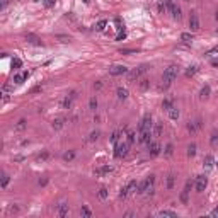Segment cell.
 <instances>
[{
	"mask_svg": "<svg viewBox=\"0 0 218 218\" xmlns=\"http://www.w3.org/2000/svg\"><path fill=\"white\" fill-rule=\"evenodd\" d=\"M135 140H136V133L135 131H126V141H128L129 145L135 143Z\"/></svg>",
	"mask_w": 218,
	"mask_h": 218,
	"instance_id": "26",
	"label": "cell"
},
{
	"mask_svg": "<svg viewBox=\"0 0 218 218\" xmlns=\"http://www.w3.org/2000/svg\"><path fill=\"white\" fill-rule=\"evenodd\" d=\"M101 87H102V82H97V84H94V89H97V90H99Z\"/></svg>",
	"mask_w": 218,
	"mask_h": 218,
	"instance_id": "54",
	"label": "cell"
},
{
	"mask_svg": "<svg viewBox=\"0 0 218 218\" xmlns=\"http://www.w3.org/2000/svg\"><path fill=\"white\" fill-rule=\"evenodd\" d=\"M124 38H126V32H124V31L121 29V32H119L118 36H116V41H123Z\"/></svg>",
	"mask_w": 218,
	"mask_h": 218,
	"instance_id": "48",
	"label": "cell"
},
{
	"mask_svg": "<svg viewBox=\"0 0 218 218\" xmlns=\"http://www.w3.org/2000/svg\"><path fill=\"white\" fill-rule=\"evenodd\" d=\"M208 186V177L206 176H198L196 177V191L198 193H203Z\"/></svg>",
	"mask_w": 218,
	"mask_h": 218,
	"instance_id": "8",
	"label": "cell"
},
{
	"mask_svg": "<svg viewBox=\"0 0 218 218\" xmlns=\"http://www.w3.org/2000/svg\"><path fill=\"white\" fill-rule=\"evenodd\" d=\"M159 12H162V14L167 12V5H165V2H160V4H159Z\"/></svg>",
	"mask_w": 218,
	"mask_h": 218,
	"instance_id": "47",
	"label": "cell"
},
{
	"mask_svg": "<svg viewBox=\"0 0 218 218\" xmlns=\"http://www.w3.org/2000/svg\"><path fill=\"white\" fill-rule=\"evenodd\" d=\"M36 2H38V0H36Z\"/></svg>",
	"mask_w": 218,
	"mask_h": 218,
	"instance_id": "59",
	"label": "cell"
},
{
	"mask_svg": "<svg viewBox=\"0 0 218 218\" xmlns=\"http://www.w3.org/2000/svg\"><path fill=\"white\" fill-rule=\"evenodd\" d=\"M213 162H215V160H213V157H211V155H206V157H205V160H203V165H205V167H211V165H213Z\"/></svg>",
	"mask_w": 218,
	"mask_h": 218,
	"instance_id": "35",
	"label": "cell"
},
{
	"mask_svg": "<svg viewBox=\"0 0 218 218\" xmlns=\"http://www.w3.org/2000/svg\"><path fill=\"white\" fill-rule=\"evenodd\" d=\"M210 94H211V89H210V85H205L203 89H201V92H199V96H201V99H208Z\"/></svg>",
	"mask_w": 218,
	"mask_h": 218,
	"instance_id": "23",
	"label": "cell"
},
{
	"mask_svg": "<svg viewBox=\"0 0 218 218\" xmlns=\"http://www.w3.org/2000/svg\"><path fill=\"white\" fill-rule=\"evenodd\" d=\"M182 2H189V0H182Z\"/></svg>",
	"mask_w": 218,
	"mask_h": 218,
	"instance_id": "58",
	"label": "cell"
},
{
	"mask_svg": "<svg viewBox=\"0 0 218 218\" xmlns=\"http://www.w3.org/2000/svg\"><path fill=\"white\" fill-rule=\"evenodd\" d=\"M167 113H169V118H170V119H174V121H176V119H179V109L176 108V106H172Z\"/></svg>",
	"mask_w": 218,
	"mask_h": 218,
	"instance_id": "19",
	"label": "cell"
},
{
	"mask_svg": "<svg viewBox=\"0 0 218 218\" xmlns=\"http://www.w3.org/2000/svg\"><path fill=\"white\" fill-rule=\"evenodd\" d=\"M160 153H162V147H160V143H157V141L148 143V155H150V157H157V155H160Z\"/></svg>",
	"mask_w": 218,
	"mask_h": 218,
	"instance_id": "7",
	"label": "cell"
},
{
	"mask_svg": "<svg viewBox=\"0 0 218 218\" xmlns=\"http://www.w3.org/2000/svg\"><path fill=\"white\" fill-rule=\"evenodd\" d=\"M75 97H77V92H75V90H73V92H70L68 96H67V97L63 99V102H61L63 109H70V108H72V104H73Z\"/></svg>",
	"mask_w": 218,
	"mask_h": 218,
	"instance_id": "9",
	"label": "cell"
},
{
	"mask_svg": "<svg viewBox=\"0 0 218 218\" xmlns=\"http://www.w3.org/2000/svg\"><path fill=\"white\" fill-rule=\"evenodd\" d=\"M196 72H198V67H194V65H193V67H189V68L186 70V77H193Z\"/></svg>",
	"mask_w": 218,
	"mask_h": 218,
	"instance_id": "38",
	"label": "cell"
},
{
	"mask_svg": "<svg viewBox=\"0 0 218 218\" xmlns=\"http://www.w3.org/2000/svg\"><path fill=\"white\" fill-rule=\"evenodd\" d=\"M12 67H14V68H20V67H22V61H20L19 58H14L12 60Z\"/></svg>",
	"mask_w": 218,
	"mask_h": 218,
	"instance_id": "45",
	"label": "cell"
},
{
	"mask_svg": "<svg viewBox=\"0 0 218 218\" xmlns=\"http://www.w3.org/2000/svg\"><path fill=\"white\" fill-rule=\"evenodd\" d=\"M165 5H167V12L172 14L174 19H181V15H182V14H181V9H179L172 0H165Z\"/></svg>",
	"mask_w": 218,
	"mask_h": 218,
	"instance_id": "4",
	"label": "cell"
},
{
	"mask_svg": "<svg viewBox=\"0 0 218 218\" xmlns=\"http://www.w3.org/2000/svg\"><path fill=\"white\" fill-rule=\"evenodd\" d=\"M116 94H118V99L121 101H124V99H128V89L126 87H118V90H116Z\"/></svg>",
	"mask_w": 218,
	"mask_h": 218,
	"instance_id": "16",
	"label": "cell"
},
{
	"mask_svg": "<svg viewBox=\"0 0 218 218\" xmlns=\"http://www.w3.org/2000/svg\"><path fill=\"white\" fill-rule=\"evenodd\" d=\"M140 87H141L143 90H147L150 87V80L148 79H141V80H140Z\"/></svg>",
	"mask_w": 218,
	"mask_h": 218,
	"instance_id": "37",
	"label": "cell"
},
{
	"mask_svg": "<svg viewBox=\"0 0 218 218\" xmlns=\"http://www.w3.org/2000/svg\"><path fill=\"white\" fill-rule=\"evenodd\" d=\"M211 65H213V67H218V60H213V61H211Z\"/></svg>",
	"mask_w": 218,
	"mask_h": 218,
	"instance_id": "56",
	"label": "cell"
},
{
	"mask_svg": "<svg viewBox=\"0 0 218 218\" xmlns=\"http://www.w3.org/2000/svg\"><path fill=\"white\" fill-rule=\"evenodd\" d=\"M181 39L184 41V43H191V41H193V34H191V32H182V34H181Z\"/></svg>",
	"mask_w": 218,
	"mask_h": 218,
	"instance_id": "34",
	"label": "cell"
},
{
	"mask_svg": "<svg viewBox=\"0 0 218 218\" xmlns=\"http://www.w3.org/2000/svg\"><path fill=\"white\" fill-rule=\"evenodd\" d=\"M174 184H176V176H174V174H169L167 181H165V188H167L169 191H172V189H174Z\"/></svg>",
	"mask_w": 218,
	"mask_h": 218,
	"instance_id": "17",
	"label": "cell"
},
{
	"mask_svg": "<svg viewBox=\"0 0 218 218\" xmlns=\"http://www.w3.org/2000/svg\"><path fill=\"white\" fill-rule=\"evenodd\" d=\"M189 27H191V31H193V32L199 29V19H198V15H196L194 12H193V14H191V17H189Z\"/></svg>",
	"mask_w": 218,
	"mask_h": 218,
	"instance_id": "12",
	"label": "cell"
},
{
	"mask_svg": "<svg viewBox=\"0 0 218 218\" xmlns=\"http://www.w3.org/2000/svg\"><path fill=\"white\" fill-rule=\"evenodd\" d=\"M210 143H211V147H217V145H218V131H213V133H211Z\"/></svg>",
	"mask_w": 218,
	"mask_h": 218,
	"instance_id": "31",
	"label": "cell"
},
{
	"mask_svg": "<svg viewBox=\"0 0 218 218\" xmlns=\"http://www.w3.org/2000/svg\"><path fill=\"white\" fill-rule=\"evenodd\" d=\"M48 157H50V153H48V152H43L39 157H38V160H39V162H44V160H48Z\"/></svg>",
	"mask_w": 218,
	"mask_h": 218,
	"instance_id": "46",
	"label": "cell"
},
{
	"mask_svg": "<svg viewBox=\"0 0 218 218\" xmlns=\"http://www.w3.org/2000/svg\"><path fill=\"white\" fill-rule=\"evenodd\" d=\"M199 128H201V119H196V121H188V131L191 133V135H194Z\"/></svg>",
	"mask_w": 218,
	"mask_h": 218,
	"instance_id": "10",
	"label": "cell"
},
{
	"mask_svg": "<svg viewBox=\"0 0 218 218\" xmlns=\"http://www.w3.org/2000/svg\"><path fill=\"white\" fill-rule=\"evenodd\" d=\"M108 172H113V167H111V165H104V167L96 169V170H94L96 176H104V174H108Z\"/></svg>",
	"mask_w": 218,
	"mask_h": 218,
	"instance_id": "18",
	"label": "cell"
},
{
	"mask_svg": "<svg viewBox=\"0 0 218 218\" xmlns=\"http://www.w3.org/2000/svg\"><path fill=\"white\" fill-rule=\"evenodd\" d=\"M80 215L85 217V218H90V217H92V211H90L87 206H82V208H80Z\"/></svg>",
	"mask_w": 218,
	"mask_h": 218,
	"instance_id": "30",
	"label": "cell"
},
{
	"mask_svg": "<svg viewBox=\"0 0 218 218\" xmlns=\"http://www.w3.org/2000/svg\"><path fill=\"white\" fill-rule=\"evenodd\" d=\"M198 152V145L196 143H189L188 145V157H194Z\"/></svg>",
	"mask_w": 218,
	"mask_h": 218,
	"instance_id": "20",
	"label": "cell"
},
{
	"mask_svg": "<svg viewBox=\"0 0 218 218\" xmlns=\"http://www.w3.org/2000/svg\"><path fill=\"white\" fill-rule=\"evenodd\" d=\"M191 188H193V182H191V181H188V182H186V186H184V191L181 193V201H182V203H188V196H189V191H191Z\"/></svg>",
	"mask_w": 218,
	"mask_h": 218,
	"instance_id": "13",
	"label": "cell"
},
{
	"mask_svg": "<svg viewBox=\"0 0 218 218\" xmlns=\"http://www.w3.org/2000/svg\"><path fill=\"white\" fill-rule=\"evenodd\" d=\"M97 106H99V104H97V99H96V97H90V101H89V108L92 109V111H96V109H97Z\"/></svg>",
	"mask_w": 218,
	"mask_h": 218,
	"instance_id": "39",
	"label": "cell"
},
{
	"mask_svg": "<svg viewBox=\"0 0 218 218\" xmlns=\"http://www.w3.org/2000/svg\"><path fill=\"white\" fill-rule=\"evenodd\" d=\"M56 38H58L61 43H70V36H61V34H60V36H56Z\"/></svg>",
	"mask_w": 218,
	"mask_h": 218,
	"instance_id": "50",
	"label": "cell"
},
{
	"mask_svg": "<svg viewBox=\"0 0 218 218\" xmlns=\"http://www.w3.org/2000/svg\"><path fill=\"white\" fill-rule=\"evenodd\" d=\"M129 152V143L128 141H121L116 143V148H114V157L116 159H124Z\"/></svg>",
	"mask_w": 218,
	"mask_h": 218,
	"instance_id": "2",
	"label": "cell"
},
{
	"mask_svg": "<svg viewBox=\"0 0 218 218\" xmlns=\"http://www.w3.org/2000/svg\"><path fill=\"white\" fill-rule=\"evenodd\" d=\"M48 184V179L44 177V179H39V186H46Z\"/></svg>",
	"mask_w": 218,
	"mask_h": 218,
	"instance_id": "53",
	"label": "cell"
},
{
	"mask_svg": "<svg viewBox=\"0 0 218 218\" xmlns=\"http://www.w3.org/2000/svg\"><path fill=\"white\" fill-rule=\"evenodd\" d=\"M26 126H27V121L22 118V119H19V121H17V124H15V129H17V131H22V129H26Z\"/></svg>",
	"mask_w": 218,
	"mask_h": 218,
	"instance_id": "28",
	"label": "cell"
},
{
	"mask_svg": "<svg viewBox=\"0 0 218 218\" xmlns=\"http://www.w3.org/2000/svg\"><path fill=\"white\" fill-rule=\"evenodd\" d=\"M128 193H129L128 186H124V188H121V191H119V198H126V196H128Z\"/></svg>",
	"mask_w": 218,
	"mask_h": 218,
	"instance_id": "41",
	"label": "cell"
},
{
	"mask_svg": "<svg viewBox=\"0 0 218 218\" xmlns=\"http://www.w3.org/2000/svg\"><path fill=\"white\" fill-rule=\"evenodd\" d=\"M73 159H75V150H68V152L63 153V160L65 162H72Z\"/></svg>",
	"mask_w": 218,
	"mask_h": 218,
	"instance_id": "24",
	"label": "cell"
},
{
	"mask_svg": "<svg viewBox=\"0 0 218 218\" xmlns=\"http://www.w3.org/2000/svg\"><path fill=\"white\" fill-rule=\"evenodd\" d=\"M153 129V123H152V116L145 114L141 119V124H140V131H152Z\"/></svg>",
	"mask_w": 218,
	"mask_h": 218,
	"instance_id": "5",
	"label": "cell"
},
{
	"mask_svg": "<svg viewBox=\"0 0 218 218\" xmlns=\"http://www.w3.org/2000/svg\"><path fill=\"white\" fill-rule=\"evenodd\" d=\"M210 215H211L213 218H218V208H215L213 211H211V213H210Z\"/></svg>",
	"mask_w": 218,
	"mask_h": 218,
	"instance_id": "52",
	"label": "cell"
},
{
	"mask_svg": "<svg viewBox=\"0 0 218 218\" xmlns=\"http://www.w3.org/2000/svg\"><path fill=\"white\" fill-rule=\"evenodd\" d=\"M128 189H129V191H133V193H135V191L138 189V181H135V179H131V181H129V182H128Z\"/></svg>",
	"mask_w": 218,
	"mask_h": 218,
	"instance_id": "32",
	"label": "cell"
},
{
	"mask_svg": "<svg viewBox=\"0 0 218 218\" xmlns=\"http://www.w3.org/2000/svg\"><path fill=\"white\" fill-rule=\"evenodd\" d=\"M133 53H136L135 50H121V55H133Z\"/></svg>",
	"mask_w": 218,
	"mask_h": 218,
	"instance_id": "51",
	"label": "cell"
},
{
	"mask_svg": "<svg viewBox=\"0 0 218 218\" xmlns=\"http://www.w3.org/2000/svg\"><path fill=\"white\" fill-rule=\"evenodd\" d=\"M162 108L165 109V111H169V109L172 108V101H170V99H165L164 102H162Z\"/></svg>",
	"mask_w": 218,
	"mask_h": 218,
	"instance_id": "42",
	"label": "cell"
},
{
	"mask_svg": "<svg viewBox=\"0 0 218 218\" xmlns=\"http://www.w3.org/2000/svg\"><path fill=\"white\" fill-rule=\"evenodd\" d=\"M108 194H109L108 188H101L99 189V198L101 199H106V198H108Z\"/></svg>",
	"mask_w": 218,
	"mask_h": 218,
	"instance_id": "40",
	"label": "cell"
},
{
	"mask_svg": "<svg viewBox=\"0 0 218 218\" xmlns=\"http://www.w3.org/2000/svg\"><path fill=\"white\" fill-rule=\"evenodd\" d=\"M119 136H121V131H114V133H113V136H111V141H113V143H118Z\"/></svg>",
	"mask_w": 218,
	"mask_h": 218,
	"instance_id": "44",
	"label": "cell"
},
{
	"mask_svg": "<svg viewBox=\"0 0 218 218\" xmlns=\"http://www.w3.org/2000/svg\"><path fill=\"white\" fill-rule=\"evenodd\" d=\"M162 131H164V121H157V123H153V129H152V135H153L155 138H159L160 135H162Z\"/></svg>",
	"mask_w": 218,
	"mask_h": 218,
	"instance_id": "11",
	"label": "cell"
},
{
	"mask_svg": "<svg viewBox=\"0 0 218 218\" xmlns=\"http://www.w3.org/2000/svg\"><path fill=\"white\" fill-rule=\"evenodd\" d=\"M24 80H26V75H24V73H15V75H14V82H15V84H22Z\"/></svg>",
	"mask_w": 218,
	"mask_h": 218,
	"instance_id": "36",
	"label": "cell"
},
{
	"mask_svg": "<svg viewBox=\"0 0 218 218\" xmlns=\"http://www.w3.org/2000/svg\"><path fill=\"white\" fill-rule=\"evenodd\" d=\"M215 19L218 20V10H217V12H215Z\"/></svg>",
	"mask_w": 218,
	"mask_h": 218,
	"instance_id": "57",
	"label": "cell"
},
{
	"mask_svg": "<svg viewBox=\"0 0 218 218\" xmlns=\"http://www.w3.org/2000/svg\"><path fill=\"white\" fill-rule=\"evenodd\" d=\"M148 70V65H141V67H138V68H135V70H131L128 73V80L129 82H133V80H138L145 72Z\"/></svg>",
	"mask_w": 218,
	"mask_h": 218,
	"instance_id": "3",
	"label": "cell"
},
{
	"mask_svg": "<svg viewBox=\"0 0 218 218\" xmlns=\"http://www.w3.org/2000/svg\"><path fill=\"white\" fill-rule=\"evenodd\" d=\"M126 72H128V68H126L124 65H111V67H109V75H113V77L124 75Z\"/></svg>",
	"mask_w": 218,
	"mask_h": 218,
	"instance_id": "6",
	"label": "cell"
},
{
	"mask_svg": "<svg viewBox=\"0 0 218 218\" xmlns=\"http://www.w3.org/2000/svg\"><path fill=\"white\" fill-rule=\"evenodd\" d=\"M56 213H58V217H61V218L67 217V215H68V205H67V203H60Z\"/></svg>",
	"mask_w": 218,
	"mask_h": 218,
	"instance_id": "15",
	"label": "cell"
},
{
	"mask_svg": "<svg viewBox=\"0 0 218 218\" xmlns=\"http://www.w3.org/2000/svg\"><path fill=\"white\" fill-rule=\"evenodd\" d=\"M7 4H9V0H2V9H5V7H7Z\"/></svg>",
	"mask_w": 218,
	"mask_h": 218,
	"instance_id": "55",
	"label": "cell"
},
{
	"mask_svg": "<svg viewBox=\"0 0 218 218\" xmlns=\"http://www.w3.org/2000/svg\"><path fill=\"white\" fill-rule=\"evenodd\" d=\"M99 135H101L99 131H92V133L89 135V141H96V140L99 138Z\"/></svg>",
	"mask_w": 218,
	"mask_h": 218,
	"instance_id": "43",
	"label": "cell"
},
{
	"mask_svg": "<svg viewBox=\"0 0 218 218\" xmlns=\"http://www.w3.org/2000/svg\"><path fill=\"white\" fill-rule=\"evenodd\" d=\"M106 26H108V20H99V22H97V24H96V31H104L106 29Z\"/></svg>",
	"mask_w": 218,
	"mask_h": 218,
	"instance_id": "33",
	"label": "cell"
},
{
	"mask_svg": "<svg viewBox=\"0 0 218 218\" xmlns=\"http://www.w3.org/2000/svg\"><path fill=\"white\" fill-rule=\"evenodd\" d=\"M55 2H56V0H44V7H46V9H50V7H53V5H55Z\"/></svg>",
	"mask_w": 218,
	"mask_h": 218,
	"instance_id": "49",
	"label": "cell"
},
{
	"mask_svg": "<svg viewBox=\"0 0 218 218\" xmlns=\"http://www.w3.org/2000/svg\"><path fill=\"white\" fill-rule=\"evenodd\" d=\"M9 99H10L9 87H7V85H4V89H2V101H4V102H7Z\"/></svg>",
	"mask_w": 218,
	"mask_h": 218,
	"instance_id": "29",
	"label": "cell"
},
{
	"mask_svg": "<svg viewBox=\"0 0 218 218\" xmlns=\"http://www.w3.org/2000/svg\"><path fill=\"white\" fill-rule=\"evenodd\" d=\"M63 124H65V119H63V118H56L55 121H53L51 126H53V129H61V128H63Z\"/></svg>",
	"mask_w": 218,
	"mask_h": 218,
	"instance_id": "22",
	"label": "cell"
},
{
	"mask_svg": "<svg viewBox=\"0 0 218 218\" xmlns=\"http://www.w3.org/2000/svg\"><path fill=\"white\" fill-rule=\"evenodd\" d=\"M172 153H174V145H172V143H167V145H165V150H164V155H165V157H172Z\"/></svg>",
	"mask_w": 218,
	"mask_h": 218,
	"instance_id": "27",
	"label": "cell"
},
{
	"mask_svg": "<svg viewBox=\"0 0 218 218\" xmlns=\"http://www.w3.org/2000/svg\"><path fill=\"white\" fill-rule=\"evenodd\" d=\"M177 73H179L177 65H170V67H167L165 72H164V77H162V89L170 87V84L177 79Z\"/></svg>",
	"mask_w": 218,
	"mask_h": 218,
	"instance_id": "1",
	"label": "cell"
},
{
	"mask_svg": "<svg viewBox=\"0 0 218 218\" xmlns=\"http://www.w3.org/2000/svg\"><path fill=\"white\" fill-rule=\"evenodd\" d=\"M159 217L176 218V217H177V213H176V211H170V210H162V211H159Z\"/></svg>",
	"mask_w": 218,
	"mask_h": 218,
	"instance_id": "21",
	"label": "cell"
},
{
	"mask_svg": "<svg viewBox=\"0 0 218 218\" xmlns=\"http://www.w3.org/2000/svg\"><path fill=\"white\" fill-rule=\"evenodd\" d=\"M9 181H10L9 174H7V172H2V181H0V186H2V189H5V188H7Z\"/></svg>",
	"mask_w": 218,
	"mask_h": 218,
	"instance_id": "25",
	"label": "cell"
},
{
	"mask_svg": "<svg viewBox=\"0 0 218 218\" xmlns=\"http://www.w3.org/2000/svg\"><path fill=\"white\" fill-rule=\"evenodd\" d=\"M26 41H27V43H31V44H36V46H41V39L38 38V36L31 34V32H27V34H26Z\"/></svg>",
	"mask_w": 218,
	"mask_h": 218,
	"instance_id": "14",
	"label": "cell"
}]
</instances>
